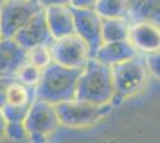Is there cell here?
I'll list each match as a JSON object with an SVG mask.
<instances>
[{"label": "cell", "instance_id": "1", "mask_svg": "<svg viewBox=\"0 0 160 143\" xmlns=\"http://www.w3.org/2000/svg\"><path fill=\"white\" fill-rule=\"evenodd\" d=\"M75 98L98 105H112L115 87L111 67L90 57L79 75Z\"/></svg>", "mask_w": 160, "mask_h": 143}, {"label": "cell", "instance_id": "2", "mask_svg": "<svg viewBox=\"0 0 160 143\" xmlns=\"http://www.w3.org/2000/svg\"><path fill=\"white\" fill-rule=\"evenodd\" d=\"M81 69L66 67L53 61L42 70L40 81L35 87L36 98L54 105L74 99Z\"/></svg>", "mask_w": 160, "mask_h": 143}, {"label": "cell", "instance_id": "3", "mask_svg": "<svg viewBox=\"0 0 160 143\" xmlns=\"http://www.w3.org/2000/svg\"><path fill=\"white\" fill-rule=\"evenodd\" d=\"M115 100H126L146 87L149 79V69L143 55H138L127 61L117 63L111 67Z\"/></svg>", "mask_w": 160, "mask_h": 143}, {"label": "cell", "instance_id": "4", "mask_svg": "<svg viewBox=\"0 0 160 143\" xmlns=\"http://www.w3.org/2000/svg\"><path fill=\"white\" fill-rule=\"evenodd\" d=\"M61 126L68 129H86L93 126L111 111V104L98 105L93 102L71 99L55 105Z\"/></svg>", "mask_w": 160, "mask_h": 143}, {"label": "cell", "instance_id": "5", "mask_svg": "<svg viewBox=\"0 0 160 143\" xmlns=\"http://www.w3.org/2000/svg\"><path fill=\"white\" fill-rule=\"evenodd\" d=\"M30 142L41 143L61 126L55 105L35 98L24 119Z\"/></svg>", "mask_w": 160, "mask_h": 143}, {"label": "cell", "instance_id": "6", "mask_svg": "<svg viewBox=\"0 0 160 143\" xmlns=\"http://www.w3.org/2000/svg\"><path fill=\"white\" fill-rule=\"evenodd\" d=\"M43 8L40 0H5L0 10V26L2 36L13 38L14 35Z\"/></svg>", "mask_w": 160, "mask_h": 143}, {"label": "cell", "instance_id": "7", "mask_svg": "<svg viewBox=\"0 0 160 143\" xmlns=\"http://www.w3.org/2000/svg\"><path fill=\"white\" fill-rule=\"evenodd\" d=\"M50 51L54 62L71 68H84L91 57L88 45L77 34L54 40Z\"/></svg>", "mask_w": 160, "mask_h": 143}, {"label": "cell", "instance_id": "8", "mask_svg": "<svg viewBox=\"0 0 160 143\" xmlns=\"http://www.w3.org/2000/svg\"><path fill=\"white\" fill-rule=\"evenodd\" d=\"M35 98V87L25 86L14 78L7 88L5 102L1 106L7 122H24Z\"/></svg>", "mask_w": 160, "mask_h": 143}, {"label": "cell", "instance_id": "9", "mask_svg": "<svg viewBox=\"0 0 160 143\" xmlns=\"http://www.w3.org/2000/svg\"><path fill=\"white\" fill-rule=\"evenodd\" d=\"M72 7V6H71ZM75 34L86 43L91 57L103 43L102 40V18L93 7H72Z\"/></svg>", "mask_w": 160, "mask_h": 143}, {"label": "cell", "instance_id": "10", "mask_svg": "<svg viewBox=\"0 0 160 143\" xmlns=\"http://www.w3.org/2000/svg\"><path fill=\"white\" fill-rule=\"evenodd\" d=\"M128 41L140 55L147 56L160 51V26L145 19L129 21Z\"/></svg>", "mask_w": 160, "mask_h": 143}, {"label": "cell", "instance_id": "11", "mask_svg": "<svg viewBox=\"0 0 160 143\" xmlns=\"http://www.w3.org/2000/svg\"><path fill=\"white\" fill-rule=\"evenodd\" d=\"M13 38L27 50L37 45H50L53 43L54 37L46 21L44 7L33 14L31 19L14 35Z\"/></svg>", "mask_w": 160, "mask_h": 143}, {"label": "cell", "instance_id": "12", "mask_svg": "<svg viewBox=\"0 0 160 143\" xmlns=\"http://www.w3.org/2000/svg\"><path fill=\"white\" fill-rule=\"evenodd\" d=\"M28 62V50L14 38L4 37L0 41V76L16 78Z\"/></svg>", "mask_w": 160, "mask_h": 143}, {"label": "cell", "instance_id": "13", "mask_svg": "<svg viewBox=\"0 0 160 143\" xmlns=\"http://www.w3.org/2000/svg\"><path fill=\"white\" fill-rule=\"evenodd\" d=\"M48 27L54 40L75 34L72 7L68 4H54L44 7Z\"/></svg>", "mask_w": 160, "mask_h": 143}, {"label": "cell", "instance_id": "14", "mask_svg": "<svg viewBox=\"0 0 160 143\" xmlns=\"http://www.w3.org/2000/svg\"><path fill=\"white\" fill-rule=\"evenodd\" d=\"M138 55L140 54L136 51L133 44L128 40H124V41L103 42L92 57L97 59L98 61L107 66L112 67L117 63L127 61Z\"/></svg>", "mask_w": 160, "mask_h": 143}, {"label": "cell", "instance_id": "15", "mask_svg": "<svg viewBox=\"0 0 160 143\" xmlns=\"http://www.w3.org/2000/svg\"><path fill=\"white\" fill-rule=\"evenodd\" d=\"M132 4L129 0H97L93 10L102 19L121 18L128 19Z\"/></svg>", "mask_w": 160, "mask_h": 143}, {"label": "cell", "instance_id": "16", "mask_svg": "<svg viewBox=\"0 0 160 143\" xmlns=\"http://www.w3.org/2000/svg\"><path fill=\"white\" fill-rule=\"evenodd\" d=\"M145 19L160 26V0H139L132 4L128 21Z\"/></svg>", "mask_w": 160, "mask_h": 143}, {"label": "cell", "instance_id": "17", "mask_svg": "<svg viewBox=\"0 0 160 143\" xmlns=\"http://www.w3.org/2000/svg\"><path fill=\"white\" fill-rule=\"evenodd\" d=\"M129 21L121 18L102 19V40L103 42L128 40Z\"/></svg>", "mask_w": 160, "mask_h": 143}, {"label": "cell", "instance_id": "18", "mask_svg": "<svg viewBox=\"0 0 160 143\" xmlns=\"http://www.w3.org/2000/svg\"><path fill=\"white\" fill-rule=\"evenodd\" d=\"M28 61L36 67L44 69L53 62L50 45H37L28 50Z\"/></svg>", "mask_w": 160, "mask_h": 143}, {"label": "cell", "instance_id": "19", "mask_svg": "<svg viewBox=\"0 0 160 143\" xmlns=\"http://www.w3.org/2000/svg\"><path fill=\"white\" fill-rule=\"evenodd\" d=\"M43 69L36 67L35 64L30 63L28 61L18 72V74L16 75V79L23 85L29 86V87H36V85L38 83L42 75Z\"/></svg>", "mask_w": 160, "mask_h": 143}, {"label": "cell", "instance_id": "20", "mask_svg": "<svg viewBox=\"0 0 160 143\" xmlns=\"http://www.w3.org/2000/svg\"><path fill=\"white\" fill-rule=\"evenodd\" d=\"M5 138L12 141V142L30 141L24 122H7L6 130H5Z\"/></svg>", "mask_w": 160, "mask_h": 143}, {"label": "cell", "instance_id": "21", "mask_svg": "<svg viewBox=\"0 0 160 143\" xmlns=\"http://www.w3.org/2000/svg\"><path fill=\"white\" fill-rule=\"evenodd\" d=\"M145 60L151 75H153L155 79L160 81V51L152 55H147L145 56Z\"/></svg>", "mask_w": 160, "mask_h": 143}, {"label": "cell", "instance_id": "22", "mask_svg": "<svg viewBox=\"0 0 160 143\" xmlns=\"http://www.w3.org/2000/svg\"><path fill=\"white\" fill-rule=\"evenodd\" d=\"M14 78H7V76H0V106L4 105L6 91L10 86V83L13 81Z\"/></svg>", "mask_w": 160, "mask_h": 143}, {"label": "cell", "instance_id": "23", "mask_svg": "<svg viewBox=\"0 0 160 143\" xmlns=\"http://www.w3.org/2000/svg\"><path fill=\"white\" fill-rule=\"evenodd\" d=\"M97 0H68V5L72 7H78V8H82V7H93Z\"/></svg>", "mask_w": 160, "mask_h": 143}, {"label": "cell", "instance_id": "24", "mask_svg": "<svg viewBox=\"0 0 160 143\" xmlns=\"http://www.w3.org/2000/svg\"><path fill=\"white\" fill-rule=\"evenodd\" d=\"M6 124L7 121L5 118V115L2 112V109L0 106V141L5 140V130H6Z\"/></svg>", "mask_w": 160, "mask_h": 143}, {"label": "cell", "instance_id": "25", "mask_svg": "<svg viewBox=\"0 0 160 143\" xmlns=\"http://www.w3.org/2000/svg\"><path fill=\"white\" fill-rule=\"evenodd\" d=\"M4 38V36H2V30H1V26H0V41Z\"/></svg>", "mask_w": 160, "mask_h": 143}, {"label": "cell", "instance_id": "26", "mask_svg": "<svg viewBox=\"0 0 160 143\" xmlns=\"http://www.w3.org/2000/svg\"><path fill=\"white\" fill-rule=\"evenodd\" d=\"M4 2H5V0H0V10H1V7L4 5Z\"/></svg>", "mask_w": 160, "mask_h": 143}, {"label": "cell", "instance_id": "27", "mask_svg": "<svg viewBox=\"0 0 160 143\" xmlns=\"http://www.w3.org/2000/svg\"><path fill=\"white\" fill-rule=\"evenodd\" d=\"M130 1V4H134V2H136V1H139V0H129Z\"/></svg>", "mask_w": 160, "mask_h": 143}]
</instances>
